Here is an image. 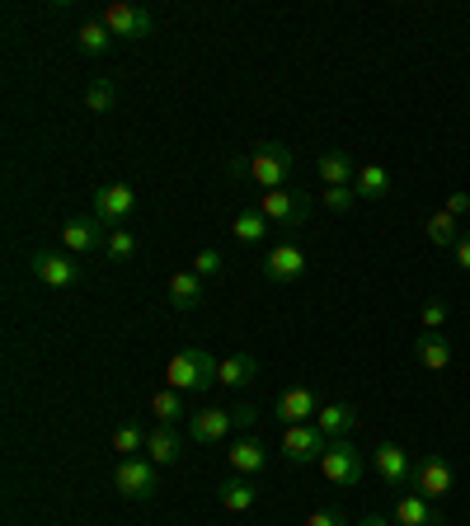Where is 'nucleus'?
<instances>
[{
  "instance_id": "obj_1",
  "label": "nucleus",
  "mask_w": 470,
  "mask_h": 526,
  "mask_svg": "<svg viewBox=\"0 0 470 526\" xmlns=\"http://www.w3.org/2000/svg\"><path fill=\"white\" fill-rule=\"evenodd\" d=\"M231 170L235 174H250L264 193H278V188L297 184V155L287 151L282 141H264V146H254L250 160H235Z\"/></svg>"
},
{
  "instance_id": "obj_2",
  "label": "nucleus",
  "mask_w": 470,
  "mask_h": 526,
  "mask_svg": "<svg viewBox=\"0 0 470 526\" xmlns=\"http://www.w3.org/2000/svg\"><path fill=\"white\" fill-rule=\"evenodd\" d=\"M165 381L179 395H203V390L217 386V357L203 353V348H179L165 367Z\"/></svg>"
},
{
  "instance_id": "obj_3",
  "label": "nucleus",
  "mask_w": 470,
  "mask_h": 526,
  "mask_svg": "<svg viewBox=\"0 0 470 526\" xmlns=\"http://www.w3.org/2000/svg\"><path fill=\"white\" fill-rule=\"evenodd\" d=\"M320 470H325L329 484H362V475H367V456H362L348 437H339V442H329V451L320 456Z\"/></svg>"
},
{
  "instance_id": "obj_4",
  "label": "nucleus",
  "mask_w": 470,
  "mask_h": 526,
  "mask_svg": "<svg viewBox=\"0 0 470 526\" xmlns=\"http://www.w3.org/2000/svg\"><path fill=\"white\" fill-rule=\"evenodd\" d=\"M329 451V437L315 423H292L282 428V456L292 465H320V456Z\"/></svg>"
},
{
  "instance_id": "obj_5",
  "label": "nucleus",
  "mask_w": 470,
  "mask_h": 526,
  "mask_svg": "<svg viewBox=\"0 0 470 526\" xmlns=\"http://www.w3.org/2000/svg\"><path fill=\"white\" fill-rule=\"evenodd\" d=\"M104 29L113 33V38H132V43H141V38H151V29H156V19H151V10H141V5H127V0H113V5H104Z\"/></svg>"
},
{
  "instance_id": "obj_6",
  "label": "nucleus",
  "mask_w": 470,
  "mask_h": 526,
  "mask_svg": "<svg viewBox=\"0 0 470 526\" xmlns=\"http://www.w3.org/2000/svg\"><path fill=\"white\" fill-rule=\"evenodd\" d=\"M113 489L123 498H156L160 480H156V465L146 461V456H127V461H118V470H113Z\"/></svg>"
},
{
  "instance_id": "obj_7",
  "label": "nucleus",
  "mask_w": 470,
  "mask_h": 526,
  "mask_svg": "<svg viewBox=\"0 0 470 526\" xmlns=\"http://www.w3.org/2000/svg\"><path fill=\"white\" fill-rule=\"evenodd\" d=\"M259 212H264L273 226H306L311 202L301 198L297 188H278V193H264V198H259Z\"/></svg>"
},
{
  "instance_id": "obj_8",
  "label": "nucleus",
  "mask_w": 470,
  "mask_h": 526,
  "mask_svg": "<svg viewBox=\"0 0 470 526\" xmlns=\"http://www.w3.org/2000/svg\"><path fill=\"white\" fill-rule=\"evenodd\" d=\"M414 489H419V498H428V503H442V498L456 489V475H452V465L438 461V456H423L419 465H414Z\"/></svg>"
},
{
  "instance_id": "obj_9",
  "label": "nucleus",
  "mask_w": 470,
  "mask_h": 526,
  "mask_svg": "<svg viewBox=\"0 0 470 526\" xmlns=\"http://www.w3.org/2000/svg\"><path fill=\"white\" fill-rule=\"evenodd\" d=\"M137 212V188L132 184H104L94 188V217L104 221V226H118Z\"/></svg>"
},
{
  "instance_id": "obj_10",
  "label": "nucleus",
  "mask_w": 470,
  "mask_h": 526,
  "mask_svg": "<svg viewBox=\"0 0 470 526\" xmlns=\"http://www.w3.org/2000/svg\"><path fill=\"white\" fill-rule=\"evenodd\" d=\"M29 273L38 282H47V287H76L80 263H71L66 254H57V249H38V254H29Z\"/></svg>"
},
{
  "instance_id": "obj_11",
  "label": "nucleus",
  "mask_w": 470,
  "mask_h": 526,
  "mask_svg": "<svg viewBox=\"0 0 470 526\" xmlns=\"http://www.w3.org/2000/svg\"><path fill=\"white\" fill-rule=\"evenodd\" d=\"M372 470L381 475V484H391V489H405L414 480V461H409V451L400 442H381L372 451Z\"/></svg>"
},
{
  "instance_id": "obj_12",
  "label": "nucleus",
  "mask_w": 470,
  "mask_h": 526,
  "mask_svg": "<svg viewBox=\"0 0 470 526\" xmlns=\"http://www.w3.org/2000/svg\"><path fill=\"white\" fill-rule=\"evenodd\" d=\"M184 423H188V442L212 447V442H221V437H231L235 414H231V409H193Z\"/></svg>"
},
{
  "instance_id": "obj_13",
  "label": "nucleus",
  "mask_w": 470,
  "mask_h": 526,
  "mask_svg": "<svg viewBox=\"0 0 470 526\" xmlns=\"http://www.w3.org/2000/svg\"><path fill=\"white\" fill-rule=\"evenodd\" d=\"M109 245V235H104V221L94 217H71L62 226V249L66 254H94V249H104Z\"/></svg>"
},
{
  "instance_id": "obj_14",
  "label": "nucleus",
  "mask_w": 470,
  "mask_h": 526,
  "mask_svg": "<svg viewBox=\"0 0 470 526\" xmlns=\"http://www.w3.org/2000/svg\"><path fill=\"white\" fill-rule=\"evenodd\" d=\"M315 414H320V400H315V390H306V386L282 390L278 400H273V418H278L282 428H292V423H311Z\"/></svg>"
},
{
  "instance_id": "obj_15",
  "label": "nucleus",
  "mask_w": 470,
  "mask_h": 526,
  "mask_svg": "<svg viewBox=\"0 0 470 526\" xmlns=\"http://www.w3.org/2000/svg\"><path fill=\"white\" fill-rule=\"evenodd\" d=\"M301 273H306V254H301V245H273L264 259V278L268 282H297Z\"/></svg>"
},
{
  "instance_id": "obj_16",
  "label": "nucleus",
  "mask_w": 470,
  "mask_h": 526,
  "mask_svg": "<svg viewBox=\"0 0 470 526\" xmlns=\"http://www.w3.org/2000/svg\"><path fill=\"white\" fill-rule=\"evenodd\" d=\"M315 428L329 437V442H339L358 428V409L353 404H320V414H315Z\"/></svg>"
},
{
  "instance_id": "obj_17",
  "label": "nucleus",
  "mask_w": 470,
  "mask_h": 526,
  "mask_svg": "<svg viewBox=\"0 0 470 526\" xmlns=\"http://www.w3.org/2000/svg\"><path fill=\"white\" fill-rule=\"evenodd\" d=\"M226 456H231L235 475H250V480L268 465V451H264V442H259V437H240V442H231V451H226Z\"/></svg>"
},
{
  "instance_id": "obj_18",
  "label": "nucleus",
  "mask_w": 470,
  "mask_h": 526,
  "mask_svg": "<svg viewBox=\"0 0 470 526\" xmlns=\"http://www.w3.org/2000/svg\"><path fill=\"white\" fill-rule=\"evenodd\" d=\"M315 170H320L325 188H353V179H358V165L348 160V151H325L315 160Z\"/></svg>"
},
{
  "instance_id": "obj_19",
  "label": "nucleus",
  "mask_w": 470,
  "mask_h": 526,
  "mask_svg": "<svg viewBox=\"0 0 470 526\" xmlns=\"http://www.w3.org/2000/svg\"><path fill=\"white\" fill-rule=\"evenodd\" d=\"M254 376H259V357L254 353H231V357H221L217 362V386L240 390L245 381H254Z\"/></svg>"
},
{
  "instance_id": "obj_20",
  "label": "nucleus",
  "mask_w": 470,
  "mask_h": 526,
  "mask_svg": "<svg viewBox=\"0 0 470 526\" xmlns=\"http://www.w3.org/2000/svg\"><path fill=\"white\" fill-rule=\"evenodd\" d=\"M217 498H221V508L226 512H250L254 498H259V489H254L250 475H231V480L217 484Z\"/></svg>"
},
{
  "instance_id": "obj_21",
  "label": "nucleus",
  "mask_w": 470,
  "mask_h": 526,
  "mask_svg": "<svg viewBox=\"0 0 470 526\" xmlns=\"http://www.w3.org/2000/svg\"><path fill=\"white\" fill-rule=\"evenodd\" d=\"M179 456H184V442H179L174 428H151L146 433V461L151 465H174Z\"/></svg>"
},
{
  "instance_id": "obj_22",
  "label": "nucleus",
  "mask_w": 470,
  "mask_h": 526,
  "mask_svg": "<svg viewBox=\"0 0 470 526\" xmlns=\"http://www.w3.org/2000/svg\"><path fill=\"white\" fill-rule=\"evenodd\" d=\"M414 353H419V362L428 372H447V367H452V343L442 339V334H428V329H423L419 339H414Z\"/></svg>"
},
{
  "instance_id": "obj_23",
  "label": "nucleus",
  "mask_w": 470,
  "mask_h": 526,
  "mask_svg": "<svg viewBox=\"0 0 470 526\" xmlns=\"http://www.w3.org/2000/svg\"><path fill=\"white\" fill-rule=\"evenodd\" d=\"M146 414L156 418V428H174L179 418H188L184 395H179V390H156V395L146 400Z\"/></svg>"
},
{
  "instance_id": "obj_24",
  "label": "nucleus",
  "mask_w": 470,
  "mask_h": 526,
  "mask_svg": "<svg viewBox=\"0 0 470 526\" xmlns=\"http://www.w3.org/2000/svg\"><path fill=\"white\" fill-rule=\"evenodd\" d=\"M391 522L395 526H433L438 522V512H433V503L419 494H400V503H395L391 512Z\"/></svg>"
},
{
  "instance_id": "obj_25",
  "label": "nucleus",
  "mask_w": 470,
  "mask_h": 526,
  "mask_svg": "<svg viewBox=\"0 0 470 526\" xmlns=\"http://www.w3.org/2000/svg\"><path fill=\"white\" fill-rule=\"evenodd\" d=\"M268 231H273V221H268L259 207H245V212L231 221V235L240 240V245H264Z\"/></svg>"
},
{
  "instance_id": "obj_26",
  "label": "nucleus",
  "mask_w": 470,
  "mask_h": 526,
  "mask_svg": "<svg viewBox=\"0 0 470 526\" xmlns=\"http://www.w3.org/2000/svg\"><path fill=\"white\" fill-rule=\"evenodd\" d=\"M170 306L174 310L203 306V278H198L193 268H184V273H174V278H170Z\"/></svg>"
},
{
  "instance_id": "obj_27",
  "label": "nucleus",
  "mask_w": 470,
  "mask_h": 526,
  "mask_svg": "<svg viewBox=\"0 0 470 526\" xmlns=\"http://www.w3.org/2000/svg\"><path fill=\"white\" fill-rule=\"evenodd\" d=\"M353 193L367 202H381L391 193V174L381 170V165H358V179H353Z\"/></svg>"
},
{
  "instance_id": "obj_28",
  "label": "nucleus",
  "mask_w": 470,
  "mask_h": 526,
  "mask_svg": "<svg viewBox=\"0 0 470 526\" xmlns=\"http://www.w3.org/2000/svg\"><path fill=\"white\" fill-rule=\"evenodd\" d=\"M76 47L85 52V57H104V52L113 47V33L104 29V19H85V24L76 29Z\"/></svg>"
},
{
  "instance_id": "obj_29",
  "label": "nucleus",
  "mask_w": 470,
  "mask_h": 526,
  "mask_svg": "<svg viewBox=\"0 0 470 526\" xmlns=\"http://www.w3.org/2000/svg\"><path fill=\"white\" fill-rule=\"evenodd\" d=\"M423 226H428V240H433L438 249H456V240L466 235L461 226H456V217L447 212V207H442V212H433V217L423 221Z\"/></svg>"
},
{
  "instance_id": "obj_30",
  "label": "nucleus",
  "mask_w": 470,
  "mask_h": 526,
  "mask_svg": "<svg viewBox=\"0 0 470 526\" xmlns=\"http://www.w3.org/2000/svg\"><path fill=\"white\" fill-rule=\"evenodd\" d=\"M113 104H118V85H113L109 76L90 80V90H85V109H90V113H109Z\"/></svg>"
},
{
  "instance_id": "obj_31",
  "label": "nucleus",
  "mask_w": 470,
  "mask_h": 526,
  "mask_svg": "<svg viewBox=\"0 0 470 526\" xmlns=\"http://www.w3.org/2000/svg\"><path fill=\"white\" fill-rule=\"evenodd\" d=\"M113 451L118 456H137V451H146V433H141L137 423H123V428H113Z\"/></svg>"
},
{
  "instance_id": "obj_32",
  "label": "nucleus",
  "mask_w": 470,
  "mask_h": 526,
  "mask_svg": "<svg viewBox=\"0 0 470 526\" xmlns=\"http://www.w3.org/2000/svg\"><path fill=\"white\" fill-rule=\"evenodd\" d=\"M132 254H137V235H132V231H109L104 259H109V263H127Z\"/></svg>"
},
{
  "instance_id": "obj_33",
  "label": "nucleus",
  "mask_w": 470,
  "mask_h": 526,
  "mask_svg": "<svg viewBox=\"0 0 470 526\" xmlns=\"http://www.w3.org/2000/svg\"><path fill=\"white\" fill-rule=\"evenodd\" d=\"M193 273H198V278H221V273H226V259H221V249H198V254H193Z\"/></svg>"
},
{
  "instance_id": "obj_34",
  "label": "nucleus",
  "mask_w": 470,
  "mask_h": 526,
  "mask_svg": "<svg viewBox=\"0 0 470 526\" xmlns=\"http://www.w3.org/2000/svg\"><path fill=\"white\" fill-rule=\"evenodd\" d=\"M353 202H358L353 188H325V207H329V212H339V217H344V212H353Z\"/></svg>"
},
{
  "instance_id": "obj_35",
  "label": "nucleus",
  "mask_w": 470,
  "mask_h": 526,
  "mask_svg": "<svg viewBox=\"0 0 470 526\" xmlns=\"http://www.w3.org/2000/svg\"><path fill=\"white\" fill-rule=\"evenodd\" d=\"M442 325H447V301L433 296V301L423 306V329H428V334H442Z\"/></svg>"
},
{
  "instance_id": "obj_36",
  "label": "nucleus",
  "mask_w": 470,
  "mask_h": 526,
  "mask_svg": "<svg viewBox=\"0 0 470 526\" xmlns=\"http://www.w3.org/2000/svg\"><path fill=\"white\" fill-rule=\"evenodd\" d=\"M301 526H348V517L339 508H320V512H311Z\"/></svg>"
},
{
  "instance_id": "obj_37",
  "label": "nucleus",
  "mask_w": 470,
  "mask_h": 526,
  "mask_svg": "<svg viewBox=\"0 0 470 526\" xmlns=\"http://www.w3.org/2000/svg\"><path fill=\"white\" fill-rule=\"evenodd\" d=\"M231 414H235V428H254V418H259V409H254V404H235Z\"/></svg>"
},
{
  "instance_id": "obj_38",
  "label": "nucleus",
  "mask_w": 470,
  "mask_h": 526,
  "mask_svg": "<svg viewBox=\"0 0 470 526\" xmlns=\"http://www.w3.org/2000/svg\"><path fill=\"white\" fill-rule=\"evenodd\" d=\"M447 212H452V217H466V212H470V193H461V188H456L452 198H447Z\"/></svg>"
},
{
  "instance_id": "obj_39",
  "label": "nucleus",
  "mask_w": 470,
  "mask_h": 526,
  "mask_svg": "<svg viewBox=\"0 0 470 526\" xmlns=\"http://www.w3.org/2000/svg\"><path fill=\"white\" fill-rule=\"evenodd\" d=\"M452 254H456V268H466V273H470V231L461 235V240H456Z\"/></svg>"
},
{
  "instance_id": "obj_40",
  "label": "nucleus",
  "mask_w": 470,
  "mask_h": 526,
  "mask_svg": "<svg viewBox=\"0 0 470 526\" xmlns=\"http://www.w3.org/2000/svg\"><path fill=\"white\" fill-rule=\"evenodd\" d=\"M358 526H391V522H386V517H362Z\"/></svg>"
}]
</instances>
